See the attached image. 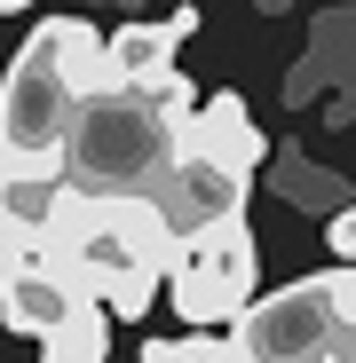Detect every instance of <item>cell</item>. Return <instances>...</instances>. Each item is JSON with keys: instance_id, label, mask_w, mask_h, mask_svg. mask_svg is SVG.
Instances as JSON below:
<instances>
[{"instance_id": "6da1fadb", "label": "cell", "mask_w": 356, "mask_h": 363, "mask_svg": "<svg viewBox=\"0 0 356 363\" xmlns=\"http://www.w3.org/2000/svg\"><path fill=\"white\" fill-rule=\"evenodd\" d=\"M32 237H40V261L55 277H72L80 292L103 300V316H143L158 300V277H166L183 229L143 190H72L55 174L40 213H32Z\"/></svg>"}, {"instance_id": "7a4b0ae2", "label": "cell", "mask_w": 356, "mask_h": 363, "mask_svg": "<svg viewBox=\"0 0 356 363\" xmlns=\"http://www.w3.org/2000/svg\"><path fill=\"white\" fill-rule=\"evenodd\" d=\"M190 111V79L183 72H158V79H127V87H95L72 111V135L55 174L72 190H158V174L174 158V127Z\"/></svg>"}, {"instance_id": "3957f363", "label": "cell", "mask_w": 356, "mask_h": 363, "mask_svg": "<svg viewBox=\"0 0 356 363\" xmlns=\"http://www.w3.org/2000/svg\"><path fill=\"white\" fill-rule=\"evenodd\" d=\"M72 111H80V87H72V64H64V16H48L40 32H24L9 79H0V166L55 182Z\"/></svg>"}, {"instance_id": "277c9868", "label": "cell", "mask_w": 356, "mask_h": 363, "mask_svg": "<svg viewBox=\"0 0 356 363\" xmlns=\"http://www.w3.org/2000/svg\"><path fill=\"white\" fill-rule=\"evenodd\" d=\"M356 340V269L333 261L309 284H285L269 300H246L230 316V347L246 363H333Z\"/></svg>"}, {"instance_id": "5b68a950", "label": "cell", "mask_w": 356, "mask_h": 363, "mask_svg": "<svg viewBox=\"0 0 356 363\" xmlns=\"http://www.w3.org/2000/svg\"><path fill=\"white\" fill-rule=\"evenodd\" d=\"M254 277H261V261H254V237H246V221H198V229H183L174 237V261H166V300L183 308L198 332L206 324H230L237 308L254 300Z\"/></svg>"}, {"instance_id": "8992f818", "label": "cell", "mask_w": 356, "mask_h": 363, "mask_svg": "<svg viewBox=\"0 0 356 363\" xmlns=\"http://www.w3.org/2000/svg\"><path fill=\"white\" fill-rule=\"evenodd\" d=\"M246 190H254V174L246 166H222V158H206V150H183L174 143V158H166V174H158V213L174 221V229H198V221H230V213H246Z\"/></svg>"}, {"instance_id": "52a82bcc", "label": "cell", "mask_w": 356, "mask_h": 363, "mask_svg": "<svg viewBox=\"0 0 356 363\" xmlns=\"http://www.w3.org/2000/svg\"><path fill=\"white\" fill-rule=\"evenodd\" d=\"M174 143H183V150H206V158H222V166H246V174L269 158L261 127L246 118V95H214L206 111L190 103V111H183V127H174Z\"/></svg>"}, {"instance_id": "ba28073f", "label": "cell", "mask_w": 356, "mask_h": 363, "mask_svg": "<svg viewBox=\"0 0 356 363\" xmlns=\"http://www.w3.org/2000/svg\"><path fill=\"white\" fill-rule=\"evenodd\" d=\"M72 308H80V284L55 277L48 261H24V269L0 277V316H9V332H24V340H48Z\"/></svg>"}, {"instance_id": "9c48e42d", "label": "cell", "mask_w": 356, "mask_h": 363, "mask_svg": "<svg viewBox=\"0 0 356 363\" xmlns=\"http://www.w3.org/2000/svg\"><path fill=\"white\" fill-rule=\"evenodd\" d=\"M198 32V9H174L166 24H127V32H103V79L127 87V79H158L174 64V40Z\"/></svg>"}, {"instance_id": "30bf717a", "label": "cell", "mask_w": 356, "mask_h": 363, "mask_svg": "<svg viewBox=\"0 0 356 363\" xmlns=\"http://www.w3.org/2000/svg\"><path fill=\"white\" fill-rule=\"evenodd\" d=\"M103 355H111V316H103L95 292H80V308L48 332V355L40 363H103Z\"/></svg>"}, {"instance_id": "8fae6325", "label": "cell", "mask_w": 356, "mask_h": 363, "mask_svg": "<svg viewBox=\"0 0 356 363\" xmlns=\"http://www.w3.org/2000/svg\"><path fill=\"white\" fill-rule=\"evenodd\" d=\"M183 363H246L230 340H183Z\"/></svg>"}, {"instance_id": "7c38bea8", "label": "cell", "mask_w": 356, "mask_h": 363, "mask_svg": "<svg viewBox=\"0 0 356 363\" xmlns=\"http://www.w3.org/2000/svg\"><path fill=\"white\" fill-rule=\"evenodd\" d=\"M325 237H333V253H340V261H348V253H356V213H348V206H340V213H333V221H325Z\"/></svg>"}, {"instance_id": "4fadbf2b", "label": "cell", "mask_w": 356, "mask_h": 363, "mask_svg": "<svg viewBox=\"0 0 356 363\" xmlns=\"http://www.w3.org/2000/svg\"><path fill=\"white\" fill-rule=\"evenodd\" d=\"M143 363H183V340H151V347H143Z\"/></svg>"}, {"instance_id": "5bb4252c", "label": "cell", "mask_w": 356, "mask_h": 363, "mask_svg": "<svg viewBox=\"0 0 356 363\" xmlns=\"http://www.w3.org/2000/svg\"><path fill=\"white\" fill-rule=\"evenodd\" d=\"M16 9H32V0H0V16H16Z\"/></svg>"}, {"instance_id": "9a60e30c", "label": "cell", "mask_w": 356, "mask_h": 363, "mask_svg": "<svg viewBox=\"0 0 356 363\" xmlns=\"http://www.w3.org/2000/svg\"><path fill=\"white\" fill-rule=\"evenodd\" d=\"M333 363H348V355H333Z\"/></svg>"}]
</instances>
